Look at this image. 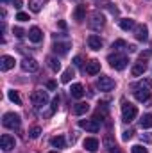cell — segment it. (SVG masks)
Returning <instances> with one entry per match:
<instances>
[{
	"instance_id": "obj_22",
	"label": "cell",
	"mask_w": 152,
	"mask_h": 153,
	"mask_svg": "<svg viewBox=\"0 0 152 153\" xmlns=\"http://www.w3.org/2000/svg\"><path fill=\"white\" fill-rule=\"evenodd\" d=\"M70 94H72L74 98H82V96H84V87H82L81 84H74L72 89H70Z\"/></svg>"
},
{
	"instance_id": "obj_30",
	"label": "cell",
	"mask_w": 152,
	"mask_h": 153,
	"mask_svg": "<svg viewBox=\"0 0 152 153\" xmlns=\"http://www.w3.org/2000/svg\"><path fill=\"white\" fill-rule=\"evenodd\" d=\"M39 134H41V128H39V126H32V128L29 130V137H31V139H38Z\"/></svg>"
},
{
	"instance_id": "obj_12",
	"label": "cell",
	"mask_w": 152,
	"mask_h": 153,
	"mask_svg": "<svg viewBox=\"0 0 152 153\" xmlns=\"http://www.w3.org/2000/svg\"><path fill=\"white\" fill-rule=\"evenodd\" d=\"M145 70H147V62L143 61V59H140L138 62H134V66H132V70H131V73L132 76H140L145 73Z\"/></svg>"
},
{
	"instance_id": "obj_38",
	"label": "cell",
	"mask_w": 152,
	"mask_h": 153,
	"mask_svg": "<svg viewBox=\"0 0 152 153\" xmlns=\"http://www.w3.org/2000/svg\"><path fill=\"white\" fill-rule=\"evenodd\" d=\"M47 87H48V89H50V91H54V89H56V87H57V84H56V82H54V80H48V82H47Z\"/></svg>"
},
{
	"instance_id": "obj_7",
	"label": "cell",
	"mask_w": 152,
	"mask_h": 153,
	"mask_svg": "<svg viewBox=\"0 0 152 153\" xmlns=\"http://www.w3.org/2000/svg\"><path fill=\"white\" fill-rule=\"evenodd\" d=\"M79 126L84 128V130H88V132H91V134H95V132L100 130L99 119H81V121H79Z\"/></svg>"
},
{
	"instance_id": "obj_11",
	"label": "cell",
	"mask_w": 152,
	"mask_h": 153,
	"mask_svg": "<svg viewBox=\"0 0 152 153\" xmlns=\"http://www.w3.org/2000/svg\"><path fill=\"white\" fill-rule=\"evenodd\" d=\"M134 38L138 41H147L149 39V29L147 25H136L134 27Z\"/></svg>"
},
{
	"instance_id": "obj_3",
	"label": "cell",
	"mask_w": 152,
	"mask_h": 153,
	"mask_svg": "<svg viewBox=\"0 0 152 153\" xmlns=\"http://www.w3.org/2000/svg\"><path fill=\"white\" fill-rule=\"evenodd\" d=\"M2 125L5 128H9V130H16V128H20L22 119H20V116L14 114V112H7V114H4V117H2Z\"/></svg>"
},
{
	"instance_id": "obj_20",
	"label": "cell",
	"mask_w": 152,
	"mask_h": 153,
	"mask_svg": "<svg viewBox=\"0 0 152 153\" xmlns=\"http://www.w3.org/2000/svg\"><path fill=\"white\" fill-rule=\"evenodd\" d=\"M47 2H48V0H29V7H31L32 13H39Z\"/></svg>"
},
{
	"instance_id": "obj_28",
	"label": "cell",
	"mask_w": 152,
	"mask_h": 153,
	"mask_svg": "<svg viewBox=\"0 0 152 153\" xmlns=\"http://www.w3.org/2000/svg\"><path fill=\"white\" fill-rule=\"evenodd\" d=\"M47 62H48V68H50L52 71H59V70H61V62H59L56 57H48Z\"/></svg>"
},
{
	"instance_id": "obj_15",
	"label": "cell",
	"mask_w": 152,
	"mask_h": 153,
	"mask_svg": "<svg viewBox=\"0 0 152 153\" xmlns=\"http://www.w3.org/2000/svg\"><path fill=\"white\" fill-rule=\"evenodd\" d=\"M70 46H72V45H70L68 41H66V43H56V45L52 46V50H54L57 55H66L68 50H70Z\"/></svg>"
},
{
	"instance_id": "obj_43",
	"label": "cell",
	"mask_w": 152,
	"mask_h": 153,
	"mask_svg": "<svg viewBox=\"0 0 152 153\" xmlns=\"http://www.w3.org/2000/svg\"><path fill=\"white\" fill-rule=\"evenodd\" d=\"M127 50H129V52H136V46H134V45H127Z\"/></svg>"
},
{
	"instance_id": "obj_19",
	"label": "cell",
	"mask_w": 152,
	"mask_h": 153,
	"mask_svg": "<svg viewBox=\"0 0 152 153\" xmlns=\"http://www.w3.org/2000/svg\"><path fill=\"white\" fill-rule=\"evenodd\" d=\"M29 39H31L32 43H39V41L43 39V32L39 30L38 27H32V29L29 30Z\"/></svg>"
},
{
	"instance_id": "obj_45",
	"label": "cell",
	"mask_w": 152,
	"mask_h": 153,
	"mask_svg": "<svg viewBox=\"0 0 152 153\" xmlns=\"http://www.w3.org/2000/svg\"><path fill=\"white\" fill-rule=\"evenodd\" d=\"M48 153H57V152H48Z\"/></svg>"
},
{
	"instance_id": "obj_23",
	"label": "cell",
	"mask_w": 152,
	"mask_h": 153,
	"mask_svg": "<svg viewBox=\"0 0 152 153\" xmlns=\"http://www.w3.org/2000/svg\"><path fill=\"white\" fill-rule=\"evenodd\" d=\"M88 111H90V105H88L86 102H81V103H77L75 107H74V114H77V116L86 114Z\"/></svg>"
},
{
	"instance_id": "obj_13",
	"label": "cell",
	"mask_w": 152,
	"mask_h": 153,
	"mask_svg": "<svg viewBox=\"0 0 152 153\" xmlns=\"http://www.w3.org/2000/svg\"><path fill=\"white\" fill-rule=\"evenodd\" d=\"M11 68H14V57L4 55V57L0 59V70H2V71H9Z\"/></svg>"
},
{
	"instance_id": "obj_25",
	"label": "cell",
	"mask_w": 152,
	"mask_h": 153,
	"mask_svg": "<svg viewBox=\"0 0 152 153\" xmlns=\"http://www.w3.org/2000/svg\"><path fill=\"white\" fill-rule=\"evenodd\" d=\"M120 29H122V30H131V29H134V20H131V18L120 20Z\"/></svg>"
},
{
	"instance_id": "obj_42",
	"label": "cell",
	"mask_w": 152,
	"mask_h": 153,
	"mask_svg": "<svg viewBox=\"0 0 152 153\" xmlns=\"http://www.w3.org/2000/svg\"><path fill=\"white\" fill-rule=\"evenodd\" d=\"M57 25H59V29H63V30H65V29H66V23H65V22H63V20H61V22H59V23H57Z\"/></svg>"
},
{
	"instance_id": "obj_8",
	"label": "cell",
	"mask_w": 152,
	"mask_h": 153,
	"mask_svg": "<svg viewBox=\"0 0 152 153\" xmlns=\"http://www.w3.org/2000/svg\"><path fill=\"white\" fill-rule=\"evenodd\" d=\"M104 23H106V20H104V16H102L99 11L91 14V18H90V27H91L93 30H99V29H102V27H104Z\"/></svg>"
},
{
	"instance_id": "obj_26",
	"label": "cell",
	"mask_w": 152,
	"mask_h": 153,
	"mask_svg": "<svg viewBox=\"0 0 152 153\" xmlns=\"http://www.w3.org/2000/svg\"><path fill=\"white\" fill-rule=\"evenodd\" d=\"M140 126H141V128H152V114H143L141 116Z\"/></svg>"
},
{
	"instance_id": "obj_37",
	"label": "cell",
	"mask_w": 152,
	"mask_h": 153,
	"mask_svg": "<svg viewBox=\"0 0 152 153\" xmlns=\"http://www.w3.org/2000/svg\"><path fill=\"white\" fill-rule=\"evenodd\" d=\"M132 134H134L132 130H125V132H123V135H122V137H123V141H129V139L132 137Z\"/></svg>"
},
{
	"instance_id": "obj_31",
	"label": "cell",
	"mask_w": 152,
	"mask_h": 153,
	"mask_svg": "<svg viewBox=\"0 0 152 153\" xmlns=\"http://www.w3.org/2000/svg\"><path fill=\"white\" fill-rule=\"evenodd\" d=\"M102 7L109 9V13H111V14H114V16L118 14V7H113V4H111V2H104V4H102Z\"/></svg>"
},
{
	"instance_id": "obj_41",
	"label": "cell",
	"mask_w": 152,
	"mask_h": 153,
	"mask_svg": "<svg viewBox=\"0 0 152 153\" xmlns=\"http://www.w3.org/2000/svg\"><path fill=\"white\" fill-rule=\"evenodd\" d=\"M13 5H14L16 9H20V7H22V2H20V0H14V2H13Z\"/></svg>"
},
{
	"instance_id": "obj_27",
	"label": "cell",
	"mask_w": 152,
	"mask_h": 153,
	"mask_svg": "<svg viewBox=\"0 0 152 153\" xmlns=\"http://www.w3.org/2000/svg\"><path fill=\"white\" fill-rule=\"evenodd\" d=\"M74 76H75V70H74V68H68V70H65V73L61 76V82H63V84H68Z\"/></svg>"
},
{
	"instance_id": "obj_29",
	"label": "cell",
	"mask_w": 152,
	"mask_h": 153,
	"mask_svg": "<svg viewBox=\"0 0 152 153\" xmlns=\"http://www.w3.org/2000/svg\"><path fill=\"white\" fill-rule=\"evenodd\" d=\"M7 96H9V100L14 103V105H22V100H20V94L16 93V91H9L7 93Z\"/></svg>"
},
{
	"instance_id": "obj_21",
	"label": "cell",
	"mask_w": 152,
	"mask_h": 153,
	"mask_svg": "<svg viewBox=\"0 0 152 153\" xmlns=\"http://www.w3.org/2000/svg\"><path fill=\"white\" fill-rule=\"evenodd\" d=\"M86 18V7L84 5H77L75 11H74V20L75 22H82Z\"/></svg>"
},
{
	"instance_id": "obj_17",
	"label": "cell",
	"mask_w": 152,
	"mask_h": 153,
	"mask_svg": "<svg viewBox=\"0 0 152 153\" xmlns=\"http://www.w3.org/2000/svg\"><path fill=\"white\" fill-rule=\"evenodd\" d=\"M88 46H90L91 50H100V48H102V39L99 38L97 34H91V36L88 38Z\"/></svg>"
},
{
	"instance_id": "obj_2",
	"label": "cell",
	"mask_w": 152,
	"mask_h": 153,
	"mask_svg": "<svg viewBox=\"0 0 152 153\" xmlns=\"http://www.w3.org/2000/svg\"><path fill=\"white\" fill-rule=\"evenodd\" d=\"M108 62L111 64V68L114 70H118V71H122V70H125L127 68V64H129V59L123 55V53H111L109 57H108Z\"/></svg>"
},
{
	"instance_id": "obj_39",
	"label": "cell",
	"mask_w": 152,
	"mask_h": 153,
	"mask_svg": "<svg viewBox=\"0 0 152 153\" xmlns=\"http://www.w3.org/2000/svg\"><path fill=\"white\" fill-rule=\"evenodd\" d=\"M141 141H145V143H152V135L150 134H143V135H141Z\"/></svg>"
},
{
	"instance_id": "obj_36",
	"label": "cell",
	"mask_w": 152,
	"mask_h": 153,
	"mask_svg": "<svg viewBox=\"0 0 152 153\" xmlns=\"http://www.w3.org/2000/svg\"><path fill=\"white\" fill-rule=\"evenodd\" d=\"M57 105H59V96H56V98L52 100V109H50V114H52V112L57 109Z\"/></svg>"
},
{
	"instance_id": "obj_35",
	"label": "cell",
	"mask_w": 152,
	"mask_h": 153,
	"mask_svg": "<svg viewBox=\"0 0 152 153\" xmlns=\"http://www.w3.org/2000/svg\"><path fill=\"white\" fill-rule=\"evenodd\" d=\"M13 34H14L16 38H23V30H22L20 27H14V29H13Z\"/></svg>"
},
{
	"instance_id": "obj_16",
	"label": "cell",
	"mask_w": 152,
	"mask_h": 153,
	"mask_svg": "<svg viewBox=\"0 0 152 153\" xmlns=\"http://www.w3.org/2000/svg\"><path fill=\"white\" fill-rule=\"evenodd\" d=\"M84 148H86L88 152L95 153L99 150V139H95V137H86V139H84Z\"/></svg>"
},
{
	"instance_id": "obj_40",
	"label": "cell",
	"mask_w": 152,
	"mask_h": 153,
	"mask_svg": "<svg viewBox=\"0 0 152 153\" xmlns=\"http://www.w3.org/2000/svg\"><path fill=\"white\" fill-rule=\"evenodd\" d=\"M82 62H81V57L77 55V57H74V66H81Z\"/></svg>"
},
{
	"instance_id": "obj_10",
	"label": "cell",
	"mask_w": 152,
	"mask_h": 153,
	"mask_svg": "<svg viewBox=\"0 0 152 153\" xmlns=\"http://www.w3.org/2000/svg\"><path fill=\"white\" fill-rule=\"evenodd\" d=\"M14 144H16V141H14V137H11L9 134H4V135L0 137V148H2L4 152H11V150L14 148Z\"/></svg>"
},
{
	"instance_id": "obj_24",
	"label": "cell",
	"mask_w": 152,
	"mask_h": 153,
	"mask_svg": "<svg viewBox=\"0 0 152 153\" xmlns=\"http://www.w3.org/2000/svg\"><path fill=\"white\" fill-rule=\"evenodd\" d=\"M50 144H52L54 148H65V146H66V141H65L63 135H56V137L50 139Z\"/></svg>"
},
{
	"instance_id": "obj_34",
	"label": "cell",
	"mask_w": 152,
	"mask_h": 153,
	"mask_svg": "<svg viewBox=\"0 0 152 153\" xmlns=\"http://www.w3.org/2000/svg\"><path fill=\"white\" fill-rule=\"evenodd\" d=\"M16 20H18V22H27V20H29V14H27V13H18V14H16Z\"/></svg>"
},
{
	"instance_id": "obj_44",
	"label": "cell",
	"mask_w": 152,
	"mask_h": 153,
	"mask_svg": "<svg viewBox=\"0 0 152 153\" xmlns=\"http://www.w3.org/2000/svg\"><path fill=\"white\" fill-rule=\"evenodd\" d=\"M2 2H14V0H2Z\"/></svg>"
},
{
	"instance_id": "obj_33",
	"label": "cell",
	"mask_w": 152,
	"mask_h": 153,
	"mask_svg": "<svg viewBox=\"0 0 152 153\" xmlns=\"http://www.w3.org/2000/svg\"><path fill=\"white\" fill-rule=\"evenodd\" d=\"M122 46H125V48H127V43H125L123 39H116V41L113 43V48H114V50H118V48H122Z\"/></svg>"
},
{
	"instance_id": "obj_14",
	"label": "cell",
	"mask_w": 152,
	"mask_h": 153,
	"mask_svg": "<svg viewBox=\"0 0 152 153\" xmlns=\"http://www.w3.org/2000/svg\"><path fill=\"white\" fill-rule=\"evenodd\" d=\"M86 73H88V75H97V73H100V62L95 61V59H91L90 62H86Z\"/></svg>"
},
{
	"instance_id": "obj_32",
	"label": "cell",
	"mask_w": 152,
	"mask_h": 153,
	"mask_svg": "<svg viewBox=\"0 0 152 153\" xmlns=\"http://www.w3.org/2000/svg\"><path fill=\"white\" fill-rule=\"evenodd\" d=\"M131 152H132V153H149V152H147V148H143L141 144H134V146L131 148Z\"/></svg>"
},
{
	"instance_id": "obj_1",
	"label": "cell",
	"mask_w": 152,
	"mask_h": 153,
	"mask_svg": "<svg viewBox=\"0 0 152 153\" xmlns=\"http://www.w3.org/2000/svg\"><path fill=\"white\" fill-rule=\"evenodd\" d=\"M150 91H152V80L150 78H143L140 80L134 87H132V94L138 102H147L150 98Z\"/></svg>"
},
{
	"instance_id": "obj_18",
	"label": "cell",
	"mask_w": 152,
	"mask_h": 153,
	"mask_svg": "<svg viewBox=\"0 0 152 153\" xmlns=\"http://www.w3.org/2000/svg\"><path fill=\"white\" fill-rule=\"evenodd\" d=\"M104 144H106V148H108L109 153H120V150H118V146L114 144V141H113L111 135H106V137H104Z\"/></svg>"
},
{
	"instance_id": "obj_6",
	"label": "cell",
	"mask_w": 152,
	"mask_h": 153,
	"mask_svg": "<svg viewBox=\"0 0 152 153\" xmlns=\"http://www.w3.org/2000/svg\"><path fill=\"white\" fill-rule=\"evenodd\" d=\"M31 100H32V103H34L36 107H45V105L48 103V94H47L45 91L38 89V91H34V93H32Z\"/></svg>"
},
{
	"instance_id": "obj_4",
	"label": "cell",
	"mask_w": 152,
	"mask_h": 153,
	"mask_svg": "<svg viewBox=\"0 0 152 153\" xmlns=\"http://www.w3.org/2000/svg\"><path fill=\"white\" fill-rule=\"evenodd\" d=\"M136 116H138V109H136V105L123 102V105H122V119H123L125 123H131Z\"/></svg>"
},
{
	"instance_id": "obj_9",
	"label": "cell",
	"mask_w": 152,
	"mask_h": 153,
	"mask_svg": "<svg viewBox=\"0 0 152 153\" xmlns=\"http://www.w3.org/2000/svg\"><path fill=\"white\" fill-rule=\"evenodd\" d=\"M22 70H23V71H29V73H34V71L39 70V64L36 62V59L25 57V59L22 61Z\"/></svg>"
},
{
	"instance_id": "obj_5",
	"label": "cell",
	"mask_w": 152,
	"mask_h": 153,
	"mask_svg": "<svg viewBox=\"0 0 152 153\" xmlns=\"http://www.w3.org/2000/svg\"><path fill=\"white\" fill-rule=\"evenodd\" d=\"M114 85H116L114 80L111 78V76H108V75H100L99 80H97V87H99L100 91H113Z\"/></svg>"
}]
</instances>
